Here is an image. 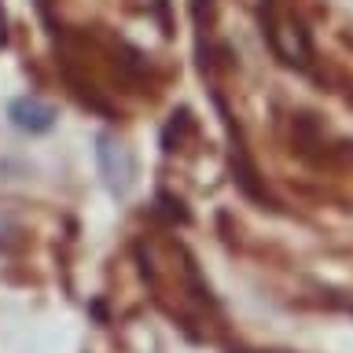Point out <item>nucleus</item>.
<instances>
[{
    "label": "nucleus",
    "instance_id": "1",
    "mask_svg": "<svg viewBox=\"0 0 353 353\" xmlns=\"http://www.w3.org/2000/svg\"><path fill=\"white\" fill-rule=\"evenodd\" d=\"M99 170H103L107 184L114 188V192H129V184H132V159H129V151L121 148V143H114L110 137L99 140Z\"/></svg>",
    "mask_w": 353,
    "mask_h": 353
},
{
    "label": "nucleus",
    "instance_id": "2",
    "mask_svg": "<svg viewBox=\"0 0 353 353\" xmlns=\"http://www.w3.org/2000/svg\"><path fill=\"white\" fill-rule=\"evenodd\" d=\"M11 125L22 129V132H48L55 125V110L48 103H41L37 96H22L11 103Z\"/></svg>",
    "mask_w": 353,
    "mask_h": 353
}]
</instances>
